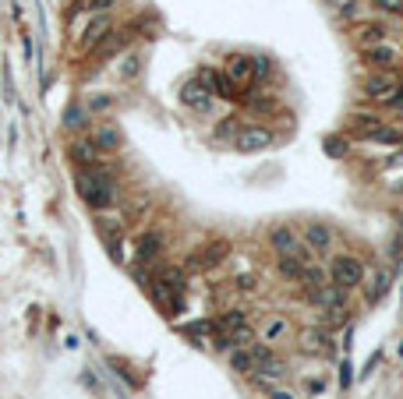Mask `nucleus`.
<instances>
[{
	"label": "nucleus",
	"instance_id": "1",
	"mask_svg": "<svg viewBox=\"0 0 403 399\" xmlns=\"http://www.w3.org/2000/svg\"><path fill=\"white\" fill-rule=\"evenodd\" d=\"M75 188H78V195H82V202L89 205V209H113L117 205V198H120V191H117V180L103 170V166H78V173H75Z\"/></svg>",
	"mask_w": 403,
	"mask_h": 399
},
{
	"label": "nucleus",
	"instance_id": "2",
	"mask_svg": "<svg viewBox=\"0 0 403 399\" xmlns=\"http://www.w3.org/2000/svg\"><path fill=\"white\" fill-rule=\"evenodd\" d=\"M361 92H364V99H368V103L392 106V103L399 99V92H403V78H399L396 71H371V75L364 78Z\"/></svg>",
	"mask_w": 403,
	"mask_h": 399
},
{
	"label": "nucleus",
	"instance_id": "3",
	"mask_svg": "<svg viewBox=\"0 0 403 399\" xmlns=\"http://www.w3.org/2000/svg\"><path fill=\"white\" fill-rule=\"evenodd\" d=\"M329 279H333L336 286H343V290H357V286H364L368 269H364V262L354 258V254H336V258L329 262Z\"/></svg>",
	"mask_w": 403,
	"mask_h": 399
},
{
	"label": "nucleus",
	"instance_id": "4",
	"mask_svg": "<svg viewBox=\"0 0 403 399\" xmlns=\"http://www.w3.org/2000/svg\"><path fill=\"white\" fill-rule=\"evenodd\" d=\"M269 244L276 247L280 258H297V262H304V265L315 258V251L294 233V226H273V230H269Z\"/></svg>",
	"mask_w": 403,
	"mask_h": 399
},
{
	"label": "nucleus",
	"instance_id": "5",
	"mask_svg": "<svg viewBox=\"0 0 403 399\" xmlns=\"http://www.w3.org/2000/svg\"><path fill=\"white\" fill-rule=\"evenodd\" d=\"M180 106H187L191 113H202V117H206V113H213V106H216V96L206 89V85H202L198 78H187L184 85H180Z\"/></svg>",
	"mask_w": 403,
	"mask_h": 399
},
{
	"label": "nucleus",
	"instance_id": "6",
	"mask_svg": "<svg viewBox=\"0 0 403 399\" xmlns=\"http://www.w3.org/2000/svg\"><path fill=\"white\" fill-rule=\"evenodd\" d=\"M227 78L244 92V89H252L255 82H259V71H255V57L252 54H230L227 57Z\"/></svg>",
	"mask_w": 403,
	"mask_h": 399
},
{
	"label": "nucleus",
	"instance_id": "7",
	"mask_svg": "<svg viewBox=\"0 0 403 399\" xmlns=\"http://www.w3.org/2000/svg\"><path fill=\"white\" fill-rule=\"evenodd\" d=\"M227 254H230V244H227V240H209V244H202L198 251H191V258H187V269H194V272L216 269V265H220Z\"/></svg>",
	"mask_w": 403,
	"mask_h": 399
},
{
	"label": "nucleus",
	"instance_id": "8",
	"mask_svg": "<svg viewBox=\"0 0 403 399\" xmlns=\"http://www.w3.org/2000/svg\"><path fill=\"white\" fill-rule=\"evenodd\" d=\"M273 142H276V135H273L269 128H262V124H252V128H237V138H234L237 152H266Z\"/></svg>",
	"mask_w": 403,
	"mask_h": 399
},
{
	"label": "nucleus",
	"instance_id": "9",
	"mask_svg": "<svg viewBox=\"0 0 403 399\" xmlns=\"http://www.w3.org/2000/svg\"><path fill=\"white\" fill-rule=\"evenodd\" d=\"M194 78H198L202 85H206V89L216 96V99H237V96H241V89H237V85L227 78V71H216V68H202Z\"/></svg>",
	"mask_w": 403,
	"mask_h": 399
},
{
	"label": "nucleus",
	"instance_id": "10",
	"mask_svg": "<svg viewBox=\"0 0 403 399\" xmlns=\"http://www.w3.org/2000/svg\"><path fill=\"white\" fill-rule=\"evenodd\" d=\"M110 32H113V18L103 11V15H92V18L85 22V29H82L78 43H82V50H85V54H92V50H96V47H99Z\"/></svg>",
	"mask_w": 403,
	"mask_h": 399
},
{
	"label": "nucleus",
	"instance_id": "11",
	"mask_svg": "<svg viewBox=\"0 0 403 399\" xmlns=\"http://www.w3.org/2000/svg\"><path fill=\"white\" fill-rule=\"evenodd\" d=\"M290 336H294L290 318H283V314H266V321H262V329H259V339H262V343L276 346V343H283V339H290Z\"/></svg>",
	"mask_w": 403,
	"mask_h": 399
},
{
	"label": "nucleus",
	"instance_id": "12",
	"mask_svg": "<svg viewBox=\"0 0 403 399\" xmlns=\"http://www.w3.org/2000/svg\"><path fill=\"white\" fill-rule=\"evenodd\" d=\"M364 61H368L375 71H396V64H399V50L385 39V43H378V47L364 50Z\"/></svg>",
	"mask_w": 403,
	"mask_h": 399
},
{
	"label": "nucleus",
	"instance_id": "13",
	"mask_svg": "<svg viewBox=\"0 0 403 399\" xmlns=\"http://www.w3.org/2000/svg\"><path fill=\"white\" fill-rule=\"evenodd\" d=\"M92 142H96V149H99V152H120L124 135H120V128H117L113 121H103V124H96V128H92Z\"/></svg>",
	"mask_w": 403,
	"mask_h": 399
},
{
	"label": "nucleus",
	"instance_id": "14",
	"mask_svg": "<svg viewBox=\"0 0 403 399\" xmlns=\"http://www.w3.org/2000/svg\"><path fill=\"white\" fill-rule=\"evenodd\" d=\"M304 244L315 254H329L333 251V226H326V223H304Z\"/></svg>",
	"mask_w": 403,
	"mask_h": 399
},
{
	"label": "nucleus",
	"instance_id": "15",
	"mask_svg": "<svg viewBox=\"0 0 403 399\" xmlns=\"http://www.w3.org/2000/svg\"><path fill=\"white\" fill-rule=\"evenodd\" d=\"M385 39H389V29H385L382 22H364V25L354 29V43H357L361 50H371V47H378V43H385Z\"/></svg>",
	"mask_w": 403,
	"mask_h": 399
},
{
	"label": "nucleus",
	"instance_id": "16",
	"mask_svg": "<svg viewBox=\"0 0 403 399\" xmlns=\"http://www.w3.org/2000/svg\"><path fill=\"white\" fill-rule=\"evenodd\" d=\"M333 332H326V329H308V332H301V350L304 353H333Z\"/></svg>",
	"mask_w": 403,
	"mask_h": 399
},
{
	"label": "nucleus",
	"instance_id": "17",
	"mask_svg": "<svg viewBox=\"0 0 403 399\" xmlns=\"http://www.w3.org/2000/svg\"><path fill=\"white\" fill-rule=\"evenodd\" d=\"M177 300H184V290H187V276H184V269H177V265H166V269H159V276H156Z\"/></svg>",
	"mask_w": 403,
	"mask_h": 399
},
{
	"label": "nucleus",
	"instance_id": "18",
	"mask_svg": "<svg viewBox=\"0 0 403 399\" xmlns=\"http://www.w3.org/2000/svg\"><path fill=\"white\" fill-rule=\"evenodd\" d=\"M252 378H255V381H266V385H276V381L287 378V364H283L280 357H269L266 364H259V367L252 371Z\"/></svg>",
	"mask_w": 403,
	"mask_h": 399
},
{
	"label": "nucleus",
	"instance_id": "19",
	"mask_svg": "<svg viewBox=\"0 0 403 399\" xmlns=\"http://www.w3.org/2000/svg\"><path fill=\"white\" fill-rule=\"evenodd\" d=\"M99 149H96V142L92 138H78L75 145H71V159L78 163V166H99Z\"/></svg>",
	"mask_w": 403,
	"mask_h": 399
},
{
	"label": "nucleus",
	"instance_id": "20",
	"mask_svg": "<svg viewBox=\"0 0 403 399\" xmlns=\"http://www.w3.org/2000/svg\"><path fill=\"white\" fill-rule=\"evenodd\" d=\"M326 4L333 8V15L340 22H357L361 11H364V0H326Z\"/></svg>",
	"mask_w": 403,
	"mask_h": 399
},
{
	"label": "nucleus",
	"instance_id": "21",
	"mask_svg": "<svg viewBox=\"0 0 403 399\" xmlns=\"http://www.w3.org/2000/svg\"><path fill=\"white\" fill-rule=\"evenodd\" d=\"M159 251H163V237H159V233H142V237H138V262H142V265L156 262Z\"/></svg>",
	"mask_w": 403,
	"mask_h": 399
},
{
	"label": "nucleus",
	"instance_id": "22",
	"mask_svg": "<svg viewBox=\"0 0 403 399\" xmlns=\"http://www.w3.org/2000/svg\"><path fill=\"white\" fill-rule=\"evenodd\" d=\"M255 364H259V360H255V343H252V346H234V350H230V367H234V371L252 374Z\"/></svg>",
	"mask_w": 403,
	"mask_h": 399
},
{
	"label": "nucleus",
	"instance_id": "23",
	"mask_svg": "<svg viewBox=\"0 0 403 399\" xmlns=\"http://www.w3.org/2000/svg\"><path fill=\"white\" fill-rule=\"evenodd\" d=\"M378 128H382V121H378L375 113H354V117H350V131L361 135V142H364L371 131H378Z\"/></svg>",
	"mask_w": 403,
	"mask_h": 399
},
{
	"label": "nucleus",
	"instance_id": "24",
	"mask_svg": "<svg viewBox=\"0 0 403 399\" xmlns=\"http://www.w3.org/2000/svg\"><path fill=\"white\" fill-rule=\"evenodd\" d=\"M364 142H371V145H399V142H403V135H399V128L382 124V128H378V131H371Z\"/></svg>",
	"mask_w": 403,
	"mask_h": 399
},
{
	"label": "nucleus",
	"instance_id": "25",
	"mask_svg": "<svg viewBox=\"0 0 403 399\" xmlns=\"http://www.w3.org/2000/svg\"><path fill=\"white\" fill-rule=\"evenodd\" d=\"M124 43H128V32H117V29H113V32L96 47V54H99V57H113L117 50H124Z\"/></svg>",
	"mask_w": 403,
	"mask_h": 399
},
{
	"label": "nucleus",
	"instance_id": "26",
	"mask_svg": "<svg viewBox=\"0 0 403 399\" xmlns=\"http://www.w3.org/2000/svg\"><path fill=\"white\" fill-rule=\"evenodd\" d=\"M117 75L124 78V82H131V78H138L142 75V54H128L120 64H117Z\"/></svg>",
	"mask_w": 403,
	"mask_h": 399
},
{
	"label": "nucleus",
	"instance_id": "27",
	"mask_svg": "<svg viewBox=\"0 0 403 399\" xmlns=\"http://www.w3.org/2000/svg\"><path fill=\"white\" fill-rule=\"evenodd\" d=\"M216 325H220L223 332H234V329H244V325H248V314H244L241 307H230L223 318H216Z\"/></svg>",
	"mask_w": 403,
	"mask_h": 399
},
{
	"label": "nucleus",
	"instance_id": "28",
	"mask_svg": "<svg viewBox=\"0 0 403 399\" xmlns=\"http://www.w3.org/2000/svg\"><path fill=\"white\" fill-rule=\"evenodd\" d=\"M89 124V113H85V106H68L64 110V128H71V131H82Z\"/></svg>",
	"mask_w": 403,
	"mask_h": 399
},
{
	"label": "nucleus",
	"instance_id": "29",
	"mask_svg": "<svg viewBox=\"0 0 403 399\" xmlns=\"http://www.w3.org/2000/svg\"><path fill=\"white\" fill-rule=\"evenodd\" d=\"M322 149H326V156H333V159H343V156H347V142H343L340 135H329Z\"/></svg>",
	"mask_w": 403,
	"mask_h": 399
},
{
	"label": "nucleus",
	"instance_id": "30",
	"mask_svg": "<svg viewBox=\"0 0 403 399\" xmlns=\"http://www.w3.org/2000/svg\"><path fill=\"white\" fill-rule=\"evenodd\" d=\"M371 4L385 15H403V0H371Z\"/></svg>",
	"mask_w": 403,
	"mask_h": 399
},
{
	"label": "nucleus",
	"instance_id": "31",
	"mask_svg": "<svg viewBox=\"0 0 403 399\" xmlns=\"http://www.w3.org/2000/svg\"><path fill=\"white\" fill-rule=\"evenodd\" d=\"M117 4V0H85V11L89 15H103V11H110Z\"/></svg>",
	"mask_w": 403,
	"mask_h": 399
},
{
	"label": "nucleus",
	"instance_id": "32",
	"mask_svg": "<svg viewBox=\"0 0 403 399\" xmlns=\"http://www.w3.org/2000/svg\"><path fill=\"white\" fill-rule=\"evenodd\" d=\"M385 286H389V276H385V272H378V276H375V283H371V290H368V300H378V293H382Z\"/></svg>",
	"mask_w": 403,
	"mask_h": 399
},
{
	"label": "nucleus",
	"instance_id": "33",
	"mask_svg": "<svg viewBox=\"0 0 403 399\" xmlns=\"http://www.w3.org/2000/svg\"><path fill=\"white\" fill-rule=\"evenodd\" d=\"M110 106H113V99H110V96H92L85 110H92V113H99V110H110Z\"/></svg>",
	"mask_w": 403,
	"mask_h": 399
},
{
	"label": "nucleus",
	"instance_id": "34",
	"mask_svg": "<svg viewBox=\"0 0 403 399\" xmlns=\"http://www.w3.org/2000/svg\"><path fill=\"white\" fill-rule=\"evenodd\" d=\"M255 71H259V82H262V78H269V71H273L269 57H255Z\"/></svg>",
	"mask_w": 403,
	"mask_h": 399
},
{
	"label": "nucleus",
	"instance_id": "35",
	"mask_svg": "<svg viewBox=\"0 0 403 399\" xmlns=\"http://www.w3.org/2000/svg\"><path fill=\"white\" fill-rule=\"evenodd\" d=\"M340 385H343V388L350 385V360H343V367H340Z\"/></svg>",
	"mask_w": 403,
	"mask_h": 399
},
{
	"label": "nucleus",
	"instance_id": "36",
	"mask_svg": "<svg viewBox=\"0 0 403 399\" xmlns=\"http://www.w3.org/2000/svg\"><path fill=\"white\" fill-rule=\"evenodd\" d=\"M237 286H241V290H255V279H252V276H241Z\"/></svg>",
	"mask_w": 403,
	"mask_h": 399
},
{
	"label": "nucleus",
	"instance_id": "37",
	"mask_svg": "<svg viewBox=\"0 0 403 399\" xmlns=\"http://www.w3.org/2000/svg\"><path fill=\"white\" fill-rule=\"evenodd\" d=\"M269 399H294V395H290V392H283V388H276V385H273V392H269Z\"/></svg>",
	"mask_w": 403,
	"mask_h": 399
}]
</instances>
